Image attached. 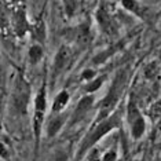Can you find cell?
Segmentation results:
<instances>
[{"instance_id": "obj_11", "label": "cell", "mask_w": 161, "mask_h": 161, "mask_svg": "<svg viewBox=\"0 0 161 161\" xmlns=\"http://www.w3.org/2000/svg\"><path fill=\"white\" fill-rule=\"evenodd\" d=\"M69 101H70V94L68 92V90H61L53 101L51 113H62L69 105Z\"/></svg>"}, {"instance_id": "obj_2", "label": "cell", "mask_w": 161, "mask_h": 161, "mask_svg": "<svg viewBox=\"0 0 161 161\" xmlns=\"http://www.w3.org/2000/svg\"><path fill=\"white\" fill-rule=\"evenodd\" d=\"M127 69H123L120 70L117 75L114 76L113 81L110 84V88H109L106 97L102 99L101 102V106H99V113H98V117H97V123L101 121V120L106 119L114 113L117 110V103H119L120 98L124 92V88H125V83H127Z\"/></svg>"}, {"instance_id": "obj_12", "label": "cell", "mask_w": 161, "mask_h": 161, "mask_svg": "<svg viewBox=\"0 0 161 161\" xmlns=\"http://www.w3.org/2000/svg\"><path fill=\"white\" fill-rule=\"evenodd\" d=\"M120 3H121L123 8L130 14H132L138 18H145L146 8L142 6V3L139 0H120Z\"/></svg>"}, {"instance_id": "obj_14", "label": "cell", "mask_w": 161, "mask_h": 161, "mask_svg": "<svg viewBox=\"0 0 161 161\" xmlns=\"http://www.w3.org/2000/svg\"><path fill=\"white\" fill-rule=\"evenodd\" d=\"M62 6H64V13L66 18H73L77 15L80 10V0H62Z\"/></svg>"}, {"instance_id": "obj_7", "label": "cell", "mask_w": 161, "mask_h": 161, "mask_svg": "<svg viewBox=\"0 0 161 161\" xmlns=\"http://www.w3.org/2000/svg\"><path fill=\"white\" fill-rule=\"evenodd\" d=\"M72 59V50L70 47L62 44L59 48H58L55 57H54V62H53V76L54 77H58L61 76L64 70L69 66Z\"/></svg>"}, {"instance_id": "obj_4", "label": "cell", "mask_w": 161, "mask_h": 161, "mask_svg": "<svg viewBox=\"0 0 161 161\" xmlns=\"http://www.w3.org/2000/svg\"><path fill=\"white\" fill-rule=\"evenodd\" d=\"M47 112V88L46 83H43L42 88L37 91L33 101V132L36 138V150L40 143V135H42V127L44 124V117Z\"/></svg>"}, {"instance_id": "obj_16", "label": "cell", "mask_w": 161, "mask_h": 161, "mask_svg": "<svg viewBox=\"0 0 161 161\" xmlns=\"http://www.w3.org/2000/svg\"><path fill=\"white\" fill-rule=\"evenodd\" d=\"M47 161H68V153L65 150H55Z\"/></svg>"}, {"instance_id": "obj_10", "label": "cell", "mask_w": 161, "mask_h": 161, "mask_svg": "<svg viewBox=\"0 0 161 161\" xmlns=\"http://www.w3.org/2000/svg\"><path fill=\"white\" fill-rule=\"evenodd\" d=\"M31 35H32L33 42L39 43V44H43L47 40V25L43 18H39V19H36L35 22L32 24Z\"/></svg>"}, {"instance_id": "obj_17", "label": "cell", "mask_w": 161, "mask_h": 161, "mask_svg": "<svg viewBox=\"0 0 161 161\" xmlns=\"http://www.w3.org/2000/svg\"><path fill=\"white\" fill-rule=\"evenodd\" d=\"M117 157H119L117 156V152L114 149H112V150H108V152L102 156L101 161H117Z\"/></svg>"}, {"instance_id": "obj_1", "label": "cell", "mask_w": 161, "mask_h": 161, "mask_svg": "<svg viewBox=\"0 0 161 161\" xmlns=\"http://www.w3.org/2000/svg\"><path fill=\"white\" fill-rule=\"evenodd\" d=\"M120 125H121V113H120V110H116L109 117L98 121L90 130V132L86 135V138L83 139L81 145H80V147H79V152H77V160L83 158L90 150L94 149V146L97 145L98 142L102 141L106 135L110 134L113 130L119 128Z\"/></svg>"}, {"instance_id": "obj_13", "label": "cell", "mask_w": 161, "mask_h": 161, "mask_svg": "<svg viewBox=\"0 0 161 161\" xmlns=\"http://www.w3.org/2000/svg\"><path fill=\"white\" fill-rule=\"evenodd\" d=\"M44 57V48L39 43H33L28 50V59L31 65H37Z\"/></svg>"}, {"instance_id": "obj_8", "label": "cell", "mask_w": 161, "mask_h": 161, "mask_svg": "<svg viewBox=\"0 0 161 161\" xmlns=\"http://www.w3.org/2000/svg\"><path fill=\"white\" fill-rule=\"evenodd\" d=\"M94 103H95V98H94L92 94L84 95L81 99L79 101V103L75 108V110H73V114H72V119H70V124H72V125L81 123L83 120L87 117V114L91 112Z\"/></svg>"}, {"instance_id": "obj_15", "label": "cell", "mask_w": 161, "mask_h": 161, "mask_svg": "<svg viewBox=\"0 0 161 161\" xmlns=\"http://www.w3.org/2000/svg\"><path fill=\"white\" fill-rule=\"evenodd\" d=\"M105 79L103 77H95L94 80H91L84 86V91H86V94H94L95 91H98L102 87V84H103Z\"/></svg>"}, {"instance_id": "obj_18", "label": "cell", "mask_w": 161, "mask_h": 161, "mask_svg": "<svg viewBox=\"0 0 161 161\" xmlns=\"http://www.w3.org/2000/svg\"><path fill=\"white\" fill-rule=\"evenodd\" d=\"M95 76H97V72L92 70V69H87V70L83 72L81 79H83V80H87V81H91V80L95 79Z\"/></svg>"}, {"instance_id": "obj_6", "label": "cell", "mask_w": 161, "mask_h": 161, "mask_svg": "<svg viewBox=\"0 0 161 161\" xmlns=\"http://www.w3.org/2000/svg\"><path fill=\"white\" fill-rule=\"evenodd\" d=\"M11 25L17 37H24L28 32H31L32 24L28 21L26 10L24 6H15L11 10Z\"/></svg>"}, {"instance_id": "obj_9", "label": "cell", "mask_w": 161, "mask_h": 161, "mask_svg": "<svg viewBox=\"0 0 161 161\" xmlns=\"http://www.w3.org/2000/svg\"><path fill=\"white\" fill-rule=\"evenodd\" d=\"M69 119V113H51L48 121L46 124V134L47 138H54L59 134V131L64 128Z\"/></svg>"}, {"instance_id": "obj_5", "label": "cell", "mask_w": 161, "mask_h": 161, "mask_svg": "<svg viewBox=\"0 0 161 161\" xmlns=\"http://www.w3.org/2000/svg\"><path fill=\"white\" fill-rule=\"evenodd\" d=\"M95 19H97L98 28L103 35L108 37H114L119 32V21L113 15L109 10V7L105 3H101L99 7L97 8L95 13Z\"/></svg>"}, {"instance_id": "obj_3", "label": "cell", "mask_w": 161, "mask_h": 161, "mask_svg": "<svg viewBox=\"0 0 161 161\" xmlns=\"http://www.w3.org/2000/svg\"><path fill=\"white\" fill-rule=\"evenodd\" d=\"M125 119H127L128 128H130L131 138L135 139V141L141 139L146 132V119L142 114L141 109H139V106L135 102L134 98H131L127 103Z\"/></svg>"}]
</instances>
